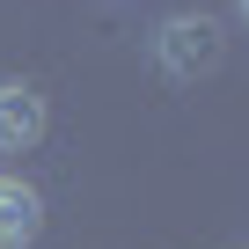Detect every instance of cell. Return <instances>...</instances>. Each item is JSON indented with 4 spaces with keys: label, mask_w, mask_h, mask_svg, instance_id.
I'll return each instance as SVG.
<instances>
[{
    "label": "cell",
    "mask_w": 249,
    "mask_h": 249,
    "mask_svg": "<svg viewBox=\"0 0 249 249\" xmlns=\"http://www.w3.org/2000/svg\"><path fill=\"white\" fill-rule=\"evenodd\" d=\"M242 15H249V0H242Z\"/></svg>",
    "instance_id": "277c9868"
},
{
    "label": "cell",
    "mask_w": 249,
    "mask_h": 249,
    "mask_svg": "<svg viewBox=\"0 0 249 249\" xmlns=\"http://www.w3.org/2000/svg\"><path fill=\"white\" fill-rule=\"evenodd\" d=\"M37 132H44V95H37V88H22V81H8V88H0V147L22 154Z\"/></svg>",
    "instance_id": "7a4b0ae2"
},
{
    "label": "cell",
    "mask_w": 249,
    "mask_h": 249,
    "mask_svg": "<svg viewBox=\"0 0 249 249\" xmlns=\"http://www.w3.org/2000/svg\"><path fill=\"white\" fill-rule=\"evenodd\" d=\"M161 37H169V44H161L169 73H198V66H220V30H213V22H169Z\"/></svg>",
    "instance_id": "3957f363"
},
{
    "label": "cell",
    "mask_w": 249,
    "mask_h": 249,
    "mask_svg": "<svg viewBox=\"0 0 249 249\" xmlns=\"http://www.w3.org/2000/svg\"><path fill=\"white\" fill-rule=\"evenodd\" d=\"M37 227H44V198H37L22 176H0V249L37 242Z\"/></svg>",
    "instance_id": "6da1fadb"
}]
</instances>
